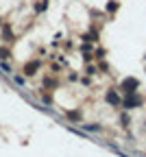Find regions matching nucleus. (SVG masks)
<instances>
[{
	"instance_id": "obj_1",
	"label": "nucleus",
	"mask_w": 146,
	"mask_h": 157,
	"mask_svg": "<svg viewBox=\"0 0 146 157\" xmlns=\"http://www.w3.org/2000/svg\"><path fill=\"white\" fill-rule=\"evenodd\" d=\"M0 68H2L5 72H9V74H11V68H9V63H5V61H2V63H0Z\"/></svg>"
}]
</instances>
